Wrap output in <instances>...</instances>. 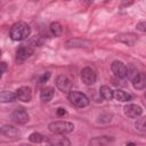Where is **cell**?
Returning a JSON list of instances; mask_svg holds the SVG:
<instances>
[{"mask_svg":"<svg viewBox=\"0 0 146 146\" xmlns=\"http://www.w3.org/2000/svg\"><path fill=\"white\" fill-rule=\"evenodd\" d=\"M30 33H31V29L24 22H18V23L14 24L10 29V38L15 41L26 39L30 35Z\"/></svg>","mask_w":146,"mask_h":146,"instance_id":"6da1fadb","label":"cell"},{"mask_svg":"<svg viewBox=\"0 0 146 146\" xmlns=\"http://www.w3.org/2000/svg\"><path fill=\"white\" fill-rule=\"evenodd\" d=\"M49 130L56 135H65V133H70L73 131L74 125L71 122L67 121H55L49 123L48 125Z\"/></svg>","mask_w":146,"mask_h":146,"instance_id":"7a4b0ae2","label":"cell"},{"mask_svg":"<svg viewBox=\"0 0 146 146\" xmlns=\"http://www.w3.org/2000/svg\"><path fill=\"white\" fill-rule=\"evenodd\" d=\"M67 98H68V100H70L74 106L80 107V108L86 107V106L89 105V98H88L84 94H82V92H80V91H74V90L68 91Z\"/></svg>","mask_w":146,"mask_h":146,"instance_id":"3957f363","label":"cell"},{"mask_svg":"<svg viewBox=\"0 0 146 146\" xmlns=\"http://www.w3.org/2000/svg\"><path fill=\"white\" fill-rule=\"evenodd\" d=\"M127 68L128 67L122 62H119V60L113 62L111 65V70L117 79H123L127 76Z\"/></svg>","mask_w":146,"mask_h":146,"instance_id":"277c9868","label":"cell"},{"mask_svg":"<svg viewBox=\"0 0 146 146\" xmlns=\"http://www.w3.org/2000/svg\"><path fill=\"white\" fill-rule=\"evenodd\" d=\"M123 111H124V114L130 119H136V117H138L143 114V108L139 105H136V104L125 105Z\"/></svg>","mask_w":146,"mask_h":146,"instance_id":"5b68a950","label":"cell"},{"mask_svg":"<svg viewBox=\"0 0 146 146\" xmlns=\"http://www.w3.org/2000/svg\"><path fill=\"white\" fill-rule=\"evenodd\" d=\"M81 80L87 84V86H91L96 82V73L94 72L92 68L90 67H84L81 71Z\"/></svg>","mask_w":146,"mask_h":146,"instance_id":"8992f818","label":"cell"},{"mask_svg":"<svg viewBox=\"0 0 146 146\" xmlns=\"http://www.w3.org/2000/svg\"><path fill=\"white\" fill-rule=\"evenodd\" d=\"M56 86L60 91L68 92L72 90V82L71 80L65 75H58L56 79Z\"/></svg>","mask_w":146,"mask_h":146,"instance_id":"52a82bcc","label":"cell"},{"mask_svg":"<svg viewBox=\"0 0 146 146\" xmlns=\"http://www.w3.org/2000/svg\"><path fill=\"white\" fill-rule=\"evenodd\" d=\"M11 119L13 121H15L16 123H19V124H24L29 121V114L26 113L25 110L23 108H17L15 110L13 113H11Z\"/></svg>","mask_w":146,"mask_h":146,"instance_id":"ba28073f","label":"cell"},{"mask_svg":"<svg viewBox=\"0 0 146 146\" xmlns=\"http://www.w3.org/2000/svg\"><path fill=\"white\" fill-rule=\"evenodd\" d=\"M16 97L19 100L25 102V103L31 102V98H32L31 88L30 87H21V88H18L17 91H16Z\"/></svg>","mask_w":146,"mask_h":146,"instance_id":"9c48e42d","label":"cell"},{"mask_svg":"<svg viewBox=\"0 0 146 146\" xmlns=\"http://www.w3.org/2000/svg\"><path fill=\"white\" fill-rule=\"evenodd\" d=\"M116 40L127 46H133L137 42V35L133 33H121L116 36Z\"/></svg>","mask_w":146,"mask_h":146,"instance_id":"30bf717a","label":"cell"},{"mask_svg":"<svg viewBox=\"0 0 146 146\" xmlns=\"http://www.w3.org/2000/svg\"><path fill=\"white\" fill-rule=\"evenodd\" d=\"M0 135H2L5 137H8V138H14V137H16V136L19 135V131L14 125L6 124V125H2L0 128Z\"/></svg>","mask_w":146,"mask_h":146,"instance_id":"8fae6325","label":"cell"},{"mask_svg":"<svg viewBox=\"0 0 146 146\" xmlns=\"http://www.w3.org/2000/svg\"><path fill=\"white\" fill-rule=\"evenodd\" d=\"M31 55H33V48H31L30 46H22L17 49V52H16L17 59L19 60H24L29 58Z\"/></svg>","mask_w":146,"mask_h":146,"instance_id":"7c38bea8","label":"cell"},{"mask_svg":"<svg viewBox=\"0 0 146 146\" xmlns=\"http://www.w3.org/2000/svg\"><path fill=\"white\" fill-rule=\"evenodd\" d=\"M131 81L136 89H144L146 86V76L144 73H140V72H138V74Z\"/></svg>","mask_w":146,"mask_h":146,"instance_id":"4fadbf2b","label":"cell"},{"mask_svg":"<svg viewBox=\"0 0 146 146\" xmlns=\"http://www.w3.org/2000/svg\"><path fill=\"white\" fill-rule=\"evenodd\" d=\"M46 141L48 144L55 145V146H68V145H71V141L65 137H51V138H48Z\"/></svg>","mask_w":146,"mask_h":146,"instance_id":"5bb4252c","label":"cell"},{"mask_svg":"<svg viewBox=\"0 0 146 146\" xmlns=\"http://www.w3.org/2000/svg\"><path fill=\"white\" fill-rule=\"evenodd\" d=\"M91 44L90 41L88 40H82V39H72L67 41V47H73V48H81V47H89Z\"/></svg>","mask_w":146,"mask_h":146,"instance_id":"9a60e30c","label":"cell"},{"mask_svg":"<svg viewBox=\"0 0 146 146\" xmlns=\"http://www.w3.org/2000/svg\"><path fill=\"white\" fill-rule=\"evenodd\" d=\"M113 98H115L119 102H129L131 99V95L121 89H117V90L113 91Z\"/></svg>","mask_w":146,"mask_h":146,"instance_id":"2e32d148","label":"cell"},{"mask_svg":"<svg viewBox=\"0 0 146 146\" xmlns=\"http://www.w3.org/2000/svg\"><path fill=\"white\" fill-rule=\"evenodd\" d=\"M52 96H54V89L50 88V87L43 88L41 90V92H40V98H41L42 102H49V100H51Z\"/></svg>","mask_w":146,"mask_h":146,"instance_id":"e0dca14e","label":"cell"},{"mask_svg":"<svg viewBox=\"0 0 146 146\" xmlns=\"http://www.w3.org/2000/svg\"><path fill=\"white\" fill-rule=\"evenodd\" d=\"M16 98V95L11 91L5 90L0 92V103H9V102H14Z\"/></svg>","mask_w":146,"mask_h":146,"instance_id":"ac0fdd59","label":"cell"},{"mask_svg":"<svg viewBox=\"0 0 146 146\" xmlns=\"http://www.w3.org/2000/svg\"><path fill=\"white\" fill-rule=\"evenodd\" d=\"M99 92H100L102 97L106 100H111L113 98V90L107 86H102L99 89Z\"/></svg>","mask_w":146,"mask_h":146,"instance_id":"d6986e66","label":"cell"},{"mask_svg":"<svg viewBox=\"0 0 146 146\" xmlns=\"http://www.w3.org/2000/svg\"><path fill=\"white\" fill-rule=\"evenodd\" d=\"M113 139L112 138H108L106 136L104 137H98V138H95L92 140H90V145H106L108 143H111Z\"/></svg>","mask_w":146,"mask_h":146,"instance_id":"ffe728a7","label":"cell"},{"mask_svg":"<svg viewBox=\"0 0 146 146\" xmlns=\"http://www.w3.org/2000/svg\"><path fill=\"white\" fill-rule=\"evenodd\" d=\"M50 31L55 36H59L62 34V26L58 22H54L50 24Z\"/></svg>","mask_w":146,"mask_h":146,"instance_id":"44dd1931","label":"cell"},{"mask_svg":"<svg viewBox=\"0 0 146 146\" xmlns=\"http://www.w3.org/2000/svg\"><path fill=\"white\" fill-rule=\"evenodd\" d=\"M29 139H30V141H32V143H41V141L43 140V136H42L41 133H39V132H33V133L30 135Z\"/></svg>","mask_w":146,"mask_h":146,"instance_id":"7402d4cb","label":"cell"},{"mask_svg":"<svg viewBox=\"0 0 146 146\" xmlns=\"http://www.w3.org/2000/svg\"><path fill=\"white\" fill-rule=\"evenodd\" d=\"M136 128L141 131V132H145L146 131V125H145V119H139L137 122H136Z\"/></svg>","mask_w":146,"mask_h":146,"instance_id":"603a6c76","label":"cell"},{"mask_svg":"<svg viewBox=\"0 0 146 146\" xmlns=\"http://www.w3.org/2000/svg\"><path fill=\"white\" fill-rule=\"evenodd\" d=\"M42 43H43V40L40 36H33L30 40V44H33V46H36V47H40Z\"/></svg>","mask_w":146,"mask_h":146,"instance_id":"cb8c5ba5","label":"cell"},{"mask_svg":"<svg viewBox=\"0 0 146 146\" xmlns=\"http://www.w3.org/2000/svg\"><path fill=\"white\" fill-rule=\"evenodd\" d=\"M50 78V73L49 72H46V73H43L40 78H39V83H43V82H46L48 79Z\"/></svg>","mask_w":146,"mask_h":146,"instance_id":"d4e9b609","label":"cell"},{"mask_svg":"<svg viewBox=\"0 0 146 146\" xmlns=\"http://www.w3.org/2000/svg\"><path fill=\"white\" fill-rule=\"evenodd\" d=\"M137 29L140 30L141 32H145V31H146V23H145V22L138 23V24H137Z\"/></svg>","mask_w":146,"mask_h":146,"instance_id":"484cf974","label":"cell"},{"mask_svg":"<svg viewBox=\"0 0 146 146\" xmlns=\"http://www.w3.org/2000/svg\"><path fill=\"white\" fill-rule=\"evenodd\" d=\"M57 114L60 115V116H63V115L66 114V111H65L64 108H58V110H57Z\"/></svg>","mask_w":146,"mask_h":146,"instance_id":"4316f807","label":"cell"},{"mask_svg":"<svg viewBox=\"0 0 146 146\" xmlns=\"http://www.w3.org/2000/svg\"><path fill=\"white\" fill-rule=\"evenodd\" d=\"M1 76H2V71L0 70V79H1Z\"/></svg>","mask_w":146,"mask_h":146,"instance_id":"83f0119b","label":"cell"},{"mask_svg":"<svg viewBox=\"0 0 146 146\" xmlns=\"http://www.w3.org/2000/svg\"><path fill=\"white\" fill-rule=\"evenodd\" d=\"M0 54H1V50H0Z\"/></svg>","mask_w":146,"mask_h":146,"instance_id":"f1b7e54d","label":"cell"},{"mask_svg":"<svg viewBox=\"0 0 146 146\" xmlns=\"http://www.w3.org/2000/svg\"><path fill=\"white\" fill-rule=\"evenodd\" d=\"M67 1H70V0H67Z\"/></svg>","mask_w":146,"mask_h":146,"instance_id":"f546056e","label":"cell"}]
</instances>
